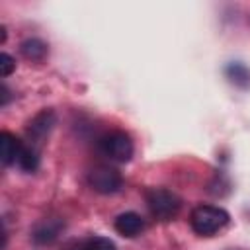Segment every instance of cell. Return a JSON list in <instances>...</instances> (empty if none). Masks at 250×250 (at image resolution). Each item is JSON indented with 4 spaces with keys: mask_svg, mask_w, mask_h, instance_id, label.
<instances>
[{
    "mask_svg": "<svg viewBox=\"0 0 250 250\" xmlns=\"http://www.w3.org/2000/svg\"><path fill=\"white\" fill-rule=\"evenodd\" d=\"M14 68H16L14 57L8 55V53H2V55H0V74L6 78V76H10V74L14 72Z\"/></svg>",
    "mask_w": 250,
    "mask_h": 250,
    "instance_id": "4fadbf2b",
    "label": "cell"
},
{
    "mask_svg": "<svg viewBox=\"0 0 250 250\" xmlns=\"http://www.w3.org/2000/svg\"><path fill=\"white\" fill-rule=\"evenodd\" d=\"M20 51L21 55L27 59V61H33V62H41L47 53H49V47L45 41L37 39V37H31V39H25L21 45H20Z\"/></svg>",
    "mask_w": 250,
    "mask_h": 250,
    "instance_id": "9c48e42d",
    "label": "cell"
},
{
    "mask_svg": "<svg viewBox=\"0 0 250 250\" xmlns=\"http://www.w3.org/2000/svg\"><path fill=\"white\" fill-rule=\"evenodd\" d=\"M21 150H23V143L16 135H12L10 131H2L0 133V158H2V164L10 166V164L18 162Z\"/></svg>",
    "mask_w": 250,
    "mask_h": 250,
    "instance_id": "ba28073f",
    "label": "cell"
},
{
    "mask_svg": "<svg viewBox=\"0 0 250 250\" xmlns=\"http://www.w3.org/2000/svg\"><path fill=\"white\" fill-rule=\"evenodd\" d=\"M88 184L94 191L109 195L121 189L123 186V176L117 168L109 166V164H98L88 172Z\"/></svg>",
    "mask_w": 250,
    "mask_h": 250,
    "instance_id": "277c9868",
    "label": "cell"
},
{
    "mask_svg": "<svg viewBox=\"0 0 250 250\" xmlns=\"http://www.w3.org/2000/svg\"><path fill=\"white\" fill-rule=\"evenodd\" d=\"M62 227H64V223H62L61 219H57V217L43 219V221H39V223L33 227L31 238H33L35 244H51V242L61 234Z\"/></svg>",
    "mask_w": 250,
    "mask_h": 250,
    "instance_id": "8992f818",
    "label": "cell"
},
{
    "mask_svg": "<svg viewBox=\"0 0 250 250\" xmlns=\"http://www.w3.org/2000/svg\"><path fill=\"white\" fill-rule=\"evenodd\" d=\"M0 41H2V43L6 41V27H4V25L0 27Z\"/></svg>",
    "mask_w": 250,
    "mask_h": 250,
    "instance_id": "9a60e30c",
    "label": "cell"
},
{
    "mask_svg": "<svg viewBox=\"0 0 250 250\" xmlns=\"http://www.w3.org/2000/svg\"><path fill=\"white\" fill-rule=\"evenodd\" d=\"M225 74H227V78H229L232 84H236V86H240V88L250 86V70H248L244 64H240V62H230V64L225 68Z\"/></svg>",
    "mask_w": 250,
    "mask_h": 250,
    "instance_id": "30bf717a",
    "label": "cell"
},
{
    "mask_svg": "<svg viewBox=\"0 0 250 250\" xmlns=\"http://www.w3.org/2000/svg\"><path fill=\"white\" fill-rule=\"evenodd\" d=\"M98 146L104 156L115 162H129L133 156V141L125 131H109L100 137Z\"/></svg>",
    "mask_w": 250,
    "mask_h": 250,
    "instance_id": "3957f363",
    "label": "cell"
},
{
    "mask_svg": "<svg viewBox=\"0 0 250 250\" xmlns=\"http://www.w3.org/2000/svg\"><path fill=\"white\" fill-rule=\"evenodd\" d=\"M8 100H10V92H8V88H6V86H2V102H0V105H6V104H8Z\"/></svg>",
    "mask_w": 250,
    "mask_h": 250,
    "instance_id": "5bb4252c",
    "label": "cell"
},
{
    "mask_svg": "<svg viewBox=\"0 0 250 250\" xmlns=\"http://www.w3.org/2000/svg\"><path fill=\"white\" fill-rule=\"evenodd\" d=\"M145 201H146L150 215L158 221L174 219L182 207V199L166 188H148L145 191Z\"/></svg>",
    "mask_w": 250,
    "mask_h": 250,
    "instance_id": "7a4b0ae2",
    "label": "cell"
},
{
    "mask_svg": "<svg viewBox=\"0 0 250 250\" xmlns=\"http://www.w3.org/2000/svg\"><path fill=\"white\" fill-rule=\"evenodd\" d=\"M229 223V213L217 205H195L189 213L191 229L201 236H211L219 232Z\"/></svg>",
    "mask_w": 250,
    "mask_h": 250,
    "instance_id": "6da1fadb",
    "label": "cell"
},
{
    "mask_svg": "<svg viewBox=\"0 0 250 250\" xmlns=\"http://www.w3.org/2000/svg\"><path fill=\"white\" fill-rule=\"evenodd\" d=\"M57 123V115L53 109H43L39 111L27 125V135L35 141V143H43V139L51 133V129Z\"/></svg>",
    "mask_w": 250,
    "mask_h": 250,
    "instance_id": "5b68a950",
    "label": "cell"
},
{
    "mask_svg": "<svg viewBox=\"0 0 250 250\" xmlns=\"http://www.w3.org/2000/svg\"><path fill=\"white\" fill-rule=\"evenodd\" d=\"M82 250H115V244L105 236H92L82 244Z\"/></svg>",
    "mask_w": 250,
    "mask_h": 250,
    "instance_id": "7c38bea8",
    "label": "cell"
},
{
    "mask_svg": "<svg viewBox=\"0 0 250 250\" xmlns=\"http://www.w3.org/2000/svg\"><path fill=\"white\" fill-rule=\"evenodd\" d=\"M113 227H115V230H117L121 236L133 238V236H137V234L143 232V229H145V219H143L139 213H135V211H125V213L117 215Z\"/></svg>",
    "mask_w": 250,
    "mask_h": 250,
    "instance_id": "52a82bcc",
    "label": "cell"
},
{
    "mask_svg": "<svg viewBox=\"0 0 250 250\" xmlns=\"http://www.w3.org/2000/svg\"><path fill=\"white\" fill-rule=\"evenodd\" d=\"M18 164L23 172H35L39 166V150L35 146H23V150L18 158Z\"/></svg>",
    "mask_w": 250,
    "mask_h": 250,
    "instance_id": "8fae6325",
    "label": "cell"
}]
</instances>
